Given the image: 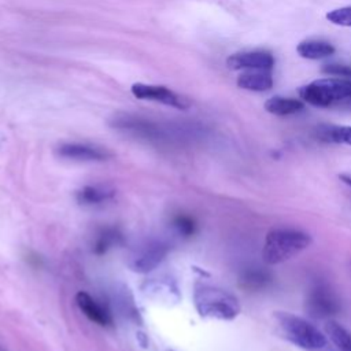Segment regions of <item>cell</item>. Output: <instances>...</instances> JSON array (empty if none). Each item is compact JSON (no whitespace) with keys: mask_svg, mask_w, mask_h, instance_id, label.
<instances>
[{"mask_svg":"<svg viewBox=\"0 0 351 351\" xmlns=\"http://www.w3.org/2000/svg\"><path fill=\"white\" fill-rule=\"evenodd\" d=\"M117 130L154 144H174L186 137V129L176 123L158 122L136 114H117L111 119Z\"/></svg>","mask_w":351,"mask_h":351,"instance_id":"cell-1","label":"cell"},{"mask_svg":"<svg viewBox=\"0 0 351 351\" xmlns=\"http://www.w3.org/2000/svg\"><path fill=\"white\" fill-rule=\"evenodd\" d=\"M310 244L311 236L306 232L291 228L271 229L263 241L262 259L267 265H278L298 255Z\"/></svg>","mask_w":351,"mask_h":351,"instance_id":"cell-2","label":"cell"},{"mask_svg":"<svg viewBox=\"0 0 351 351\" xmlns=\"http://www.w3.org/2000/svg\"><path fill=\"white\" fill-rule=\"evenodd\" d=\"M193 300L197 313L204 318L230 321L241 311L234 295L208 284H196Z\"/></svg>","mask_w":351,"mask_h":351,"instance_id":"cell-3","label":"cell"},{"mask_svg":"<svg viewBox=\"0 0 351 351\" xmlns=\"http://www.w3.org/2000/svg\"><path fill=\"white\" fill-rule=\"evenodd\" d=\"M282 335L292 344L306 351H319L326 347V337L307 319L288 311H277L274 315Z\"/></svg>","mask_w":351,"mask_h":351,"instance_id":"cell-4","label":"cell"},{"mask_svg":"<svg viewBox=\"0 0 351 351\" xmlns=\"http://www.w3.org/2000/svg\"><path fill=\"white\" fill-rule=\"evenodd\" d=\"M303 101L314 107H329L336 101L351 99V80L348 78H321L299 89Z\"/></svg>","mask_w":351,"mask_h":351,"instance_id":"cell-5","label":"cell"},{"mask_svg":"<svg viewBox=\"0 0 351 351\" xmlns=\"http://www.w3.org/2000/svg\"><path fill=\"white\" fill-rule=\"evenodd\" d=\"M130 90L133 96L140 100H151V101L162 103L169 107L178 108V110H186L191 107V101L185 96L178 95L174 90L162 85L137 82L132 85Z\"/></svg>","mask_w":351,"mask_h":351,"instance_id":"cell-6","label":"cell"},{"mask_svg":"<svg viewBox=\"0 0 351 351\" xmlns=\"http://www.w3.org/2000/svg\"><path fill=\"white\" fill-rule=\"evenodd\" d=\"M169 247L160 240H149L138 247L132 256L130 266L134 271L147 273L155 269L166 256Z\"/></svg>","mask_w":351,"mask_h":351,"instance_id":"cell-7","label":"cell"},{"mask_svg":"<svg viewBox=\"0 0 351 351\" xmlns=\"http://www.w3.org/2000/svg\"><path fill=\"white\" fill-rule=\"evenodd\" d=\"M306 308L313 317L326 318L336 314L340 310V304L336 295L326 285L319 284L310 291Z\"/></svg>","mask_w":351,"mask_h":351,"instance_id":"cell-8","label":"cell"},{"mask_svg":"<svg viewBox=\"0 0 351 351\" xmlns=\"http://www.w3.org/2000/svg\"><path fill=\"white\" fill-rule=\"evenodd\" d=\"M226 66L232 70H271L274 66V58L270 52L262 49L243 51L230 55L226 59Z\"/></svg>","mask_w":351,"mask_h":351,"instance_id":"cell-9","label":"cell"},{"mask_svg":"<svg viewBox=\"0 0 351 351\" xmlns=\"http://www.w3.org/2000/svg\"><path fill=\"white\" fill-rule=\"evenodd\" d=\"M58 155L77 162H103L111 158V154L93 144L85 143H64L58 147Z\"/></svg>","mask_w":351,"mask_h":351,"instance_id":"cell-10","label":"cell"},{"mask_svg":"<svg viewBox=\"0 0 351 351\" xmlns=\"http://www.w3.org/2000/svg\"><path fill=\"white\" fill-rule=\"evenodd\" d=\"M75 303L78 308L95 324L100 326H107L111 324V315L107 308L101 303H99L92 295L88 292H78L75 295Z\"/></svg>","mask_w":351,"mask_h":351,"instance_id":"cell-11","label":"cell"},{"mask_svg":"<svg viewBox=\"0 0 351 351\" xmlns=\"http://www.w3.org/2000/svg\"><path fill=\"white\" fill-rule=\"evenodd\" d=\"M237 86L251 92H266L273 88L271 70H245L237 77Z\"/></svg>","mask_w":351,"mask_h":351,"instance_id":"cell-12","label":"cell"},{"mask_svg":"<svg viewBox=\"0 0 351 351\" xmlns=\"http://www.w3.org/2000/svg\"><path fill=\"white\" fill-rule=\"evenodd\" d=\"M115 191L104 185H85L77 192V200L84 206H96L111 200Z\"/></svg>","mask_w":351,"mask_h":351,"instance_id":"cell-13","label":"cell"},{"mask_svg":"<svg viewBox=\"0 0 351 351\" xmlns=\"http://www.w3.org/2000/svg\"><path fill=\"white\" fill-rule=\"evenodd\" d=\"M298 53L310 60H318L335 53V47L324 40H303L296 47Z\"/></svg>","mask_w":351,"mask_h":351,"instance_id":"cell-14","label":"cell"},{"mask_svg":"<svg viewBox=\"0 0 351 351\" xmlns=\"http://www.w3.org/2000/svg\"><path fill=\"white\" fill-rule=\"evenodd\" d=\"M304 108V103L299 99L292 97H282V96H274L266 100L265 110L273 115L284 117L291 115L302 111Z\"/></svg>","mask_w":351,"mask_h":351,"instance_id":"cell-15","label":"cell"},{"mask_svg":"<svg viewBox=\"0 0 351 351\" xmlns=\"http://www.w3.org/2000/svg\"><path fill=\"white\" fill-rule=\"evenodd\" d=\"M317 136L326 143L351 145V126L347 125H322L318 128Z\"/></svg>","mask_w":351,"mask_h":351,"instance_id":"cell-16","label":"cell"},{"mask_svg":"<svg viewBox=\"0 0 351 351\" xmlns=\"http://www.w3.org/2000/svg\"><path fill=\"white\" fill-rule=\"evenodd\" d=\"M271 281V274L262 267L245 269L240 276V285L250 291L266 288Z\"/></svg>","mask_w":351,"mask_h":351,"instance_id":"cell-17","label":"cell"},{"mask_svg":"<svg viewBox=\"0 0 351 351\" xmlns=\"http://www.w3.org/2000/svg\"><path fill=\"white\" fill-rule=\"evenodd\" d=\"M325 332L340 351H351V332L336 321H328Z\"/></svg>","mask_w":351,"mask_h":351,"instance_id":"cell-18","label":"cell"},{"mask_svg":"<svg viewBox=\"0 0 351 351\" xmlns=\"http://www.w3.org/2000/svg\"><path fill=\"white\" fill-rule=\"evenodd\" d=\"M326 19L337 26L351 27V5L332 10L326 14Z\"/></svg>","mask_w":351,"mask_h":351,"instance_id":"cell-19","label":"cell"},{"mask_svg":"<svg viewBox=\"0 0 351 351\" xmlns=\"http://www.w3.org/2000/svg\"><path fill=\"white\" fill-rule=\"evenodd\" d=\"M173 225L177 229V232L185 237L192 236L196 232V223L195 221L189 217V215H184V214H178L174 219H173Z\"/></svg>","mask_w":351,"mask_h":351,"instance_id":"cell-20","label":"cell"},{"mask_svg":"<svg viewBox=\"0 0 351 351\" xmlns=\"http://www.w3.org/2000/svg\"><path fill=\"white\" fill-rule=\"evenodd\" d=\"M322 73L335 75V77H343L351 80V66L350 64H340V63H329L324 64L321 69Z\"/></svg>","mask_w":351,"mask_h":351,"instance_id":"cell-21","label":"cell"},{"mask_svg":"<svg viewBox=\"0 0 351 351\" xmlns=\"http://www.w3.org/2000/svg\"><path fill=\"white\" fill-rule=\"evenodd\" d=\"M118 237H119V236H118L114 230H106V232H103V233L99 236L97 241H96L95 251H96L97 254L106 252V251L117 241Z\"/></svg>","mask_w":351,"mask_h":351,"instance_id":"cell-22","label":"cell"},{"mask_svg":"<svg viewBox=\"0 0 351 351\" xmlns=\"http://www.w3.org/2000/svg\"><path fill=\"white\" fill-rule=\"evenodd\" d=\"M346 184H348V185H351V177H347V176H341L340 177Z\"/></svg>","mask_w":351,"mask_h":351,"instance_id":"cell-23","label":"cell"}]
</instances>
